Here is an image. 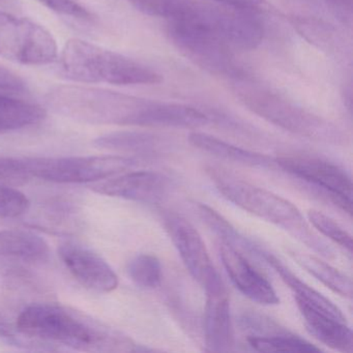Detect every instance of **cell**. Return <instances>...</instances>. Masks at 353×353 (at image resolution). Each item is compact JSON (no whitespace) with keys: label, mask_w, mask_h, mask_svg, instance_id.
Instances as JSON below:
<instances>
[{"label":"cell","mask_w":353,"mask_h":353,"mask_svg":"<svg viewBox=\"0 0 353 353\" xmlns=\"http://www.w3.org/2000/svg\"><path fill=\"white\" fill-rule=\"evenodd\" d=\"M59 256L74 278L90 290L108 293L119 286V276L102 257L81 245H63Z\"/></svg>","instance_id":"14"},{"label":"cell","mask_w":353,"mask_h":353,"mask_svg":"<svg viewBox=\"0 0 353 353\" xmlns=\"http://www.w3.org/2000/svg\"><path fill=\"white\" fill-rule=\"evenodd\" d=\"M46 241L30 231H0V256H14L30 260H44L48 256Z\"/></svg>","instance_id":"21"},{"label":"cell","mask_w":353,"mask_h":353,"mask_svg":"<svg viewBox=\"0 0 353 353\" xmlns=\"http://www.w3.org/2000/svg\"><path fill=\"white\" fill-rule=\"evenodd\" d=\"M295 301L307 332L316 340L334 350L343 353L352 352L353 334L347 320L334 317L303 301Z\"/></svg>","instance_id":"16"},{"label":"cell","mask_w":353,"mask_h":353,"mask_svg":"<svg viewBox=\"0 0 353 353\" xmlns=\"http://www.w3.org/2000/svg\"><path fill=\"white\" fill-rule=\"evenodd\" d=\"M163 223L188 272L204 286L218 272L201 235L192 223L175 212L164 214Z\"/></svg>","instance_id":"10"},{"label":"cell","mask_w":353,"mask_h":353,"mask_svg":"<svg viewBox=\"0 0 353 353\" xmlns=\"http://www.w3.org/2000/svg\"><path fill=\"white\" fill-rule=\"evenodd\" d=\"M206 293L204 336L208 351L228 352L234 347L230 297L219 272L204 285Z\"/></svg>","instance_id":"11"},{"label":"cell","mask_w":353,"mask_h":353,"mask_svg":"<svg viewBox=\"0 0 353 353\" xmlns=\"http://www.w3.org/2000/svg\"><path fill=\"white\" fill-rule=\"evenodd\" d=\"M45 7L59 15L73 19L90 21L92 20V13L81 5L78 0H38Z\"/></svg>","instance_id":"27"},{"label":"cell","mask_w":353,"mask_h":353,"mask_svg":"<svg viewBox=\"0 0 353 353\" xmlns=\"http://www.w3.org/2000/svg\"><path fill=\"white\" fill-rule=\"evenodd\" d=\"M257 256L263 259L281 276L283 282L292 291L295 301H303V303H307L315 309L321 310L334 317L347 320L343 312L330 299L301 280L296 274H293L291 270L282 263L278 257L272 255L270 252L264 251L261 248L258 250Z\"/></svg>","instance_id":"17"},{"label":"cell","mask_w":353,"mask_h":353,"mask_svg":"<svg viewBox=\"0 0 353 353\" xmlns=\"http://www.w3.org/2000/svg\"><path fill=\"white\" fill-rule=\"evenodd\" d=\"M94 145L102 150L137 156H156L167 148L158 135L146 132H115L94 140Z\"/></svg>","instance_id":"19"},{"label":"cell","mask_w":353,"mask_h":353,"mask_svg":"<svg viewBox=\"0 0 353 353\" xmlns=\"http://www.w3.org/2000/svg\"><path fill=\"white\" fill-rule=\"evenodd\" d=\"M231 81L239 100L268 123L307 139L334 144L343 141L344 137L336 125L310 112L266 84L243 72L231 78Z\"/></svg>","instance_id":"2"},{"label":"cell","mask_w":353,"mask_h":353,"mask_svg":"<svg viewBox=\"0 0 353 353\" xmlns=\"http://www.w3.org/2000/svg\"><path fill=\"white\" fill-rule=\"evenodd\" d=\"M57 55V41L46 28L0 11V57L21 65H44Z\"/></svg>","instance_id":"8"},{"label":"cell","mask_w":353,"mask_h":353,"mask_svg":"<svg viewBox=\"0 0 353 353\" xmlns=\"http://www.w3.org/2000/svg\"><path fill=\"white\" fill-rule=\"evenodd\" d=\"M274 164L289 174L323 190L347 214H352V181L350 175L334 163L307 154H285Z\"/></svg>","instance_id":"9"},{"label":"cell","mask_w":353,"mask_h":353,"mask_svg":"<svg viewBox=\"0 0 353 353\" xmlns=\"http://www.w3.org/2000/svg\"><path fill=\"white\" fill-rule=\"evenodd\" d=\"M45 117L46 112L38 104L0 92V133L37 125Z\"/></svg>","instance_id":"20"},{"label":"cell","mask_w":353,"mask_h":353,"mask_svg":"<svg viewBox=\"0 0 353 353\" xmlns=\"http://www.w3.org/2000/svg\"><path fill=\"white\" fill-rule=\"evenodd\" d=\"M128 274L137 286L143 289H157L162 283V265L152 254H140L131 260Z\"/></svg>","instance_id":"24"},{"label":"cell","mask_w":353,"mask_h":353,"mask_svg":"<svg viewBox=\"0 0 353 353\" xmlns=\"http://www.w3.org/2000/svg\"><path fill=\"white\" fill-rule=\"evenodd\" d=\"M26 90L23 80L11 70L0 65V92L8 94H21Z\"/></svg>","instance_id":"28"},{"label":"cell","mask_w":353,"mask_h":353,"mask_svg":"<svg viewBox=\"0 0 353 353\" xmlns=\"http://www.w3.org/2000/svg\"><path fill=\"white\" fill-rule=\"evenodd\" d=\"M206 172L219 193L231 203L288 231L318 253L325 256L332 254V250L312 232L299 208L289 200L243 181L223 169L208 167Z\"/></svg>","instance_id":"5"},{"label":"cell","mask_w":353,"mask_h":353,"mask_svg":"<svg viewBox=\"0 0 353 353\" xmlns=\"http://www.w3.org/2000/svg\"><path fill=\"white\" fill-rule=\"evenodd\" d=\"M24 162L28 177L59 183L104 181L137 165L136 159L123 156L24 159Z\"/></svg>","instance_id":"7"},{"label":"cell","mask_w":353,"mask_h":353,"mask_svg":"<svg viewBox=\"0 0 353 353\" xmlns=\"http://www.w3.org/2000/svg\"><path fill=\"white\" fill-rule=\"evenodd\" d=\"M170 189V179L154 171L123 172L113 179L101 181L92 190L102 195L132 201L156 204L162 201Z\"/></svg>","instance_id":"12"},{"label":"cell","mask_w":353,"mask_h":353,"mask_svg":"<svg viewBox=\"0 0 353 353\" xmlns=\"http://www.w3.org/2000/svg\"><path fill=\"white\" fill-rule=\"evenodd\" d=\"M16 330L28 338L57 343L76 350L100 352L143 351L129 336L61 305L36 303L17 319Z\"/></svg>","instance_id":"1"},{"label":"cell","mask_w":353,"mask_h":353,"mask_svg":"<svg viewBox=\"0 0 353 353\" xmlns=\"http://www.w3.org/2000/svg\"><path fill=\"white\" fill-rule=\"evenodd\" d=\"M219 251L223 265L239 292L259 305H274L280 303L270 281L248 261L241 251L223 241Z\"/></svg>","instance_id":"13"},{"label":"cell","mask_w":353,"mask_h":353,"mask_svg":"<svg viewBox=\"0 0 353 353\" xmlns=\"http://www.w3.org/2000/svg\"><path fill=\"white\" fill-rule=\"evenodd\" d=\"M290 255L303 270L323 283L330 290L343 297L350 299L352 296V282L348 276L315 256L296 251H291Z\"/></svg>","instance_id":"22"},{"label":"cell","mask_w":353,"mask_h":353,"mask_svg":"<svg viewBox=\"0 0 353 353\" xmlns=\"http://www.w3.org/2000/svg\"><path fill=\"white\" fill-rule=\"evenodd\" d=\"M330 11L344 24L350 26L352 22L353 0H325Z\"/></svg>","instance_id":"29"},{"label":"cell","mask_w":353,"mask_h":353,"mask_svg":"<svg viewBox=\"0 0 353 353\" xmlns=\"http://www.w3.org/2000/svg\"><path fill=\"white\" fill-rule=\"evenodd\" d=\"M307 216L314 228L317 229L324 236L328 237L330 241L338 243L340 247L344 248L348 253L351 254L353 245L350 233L347 232L330 216H326L319 210H310Z\"/></svg>","instance_id":"25"},{"label":"cell","mask_w":353,"mask_h":353,"mask_svg":"<svg viewBox=\"0 0 353 353\" xmlns=\"http://www.w3.org/2000/svg\"><path fill=\"white\" fill-rule=\"evenodd\" d=\"M55 111L78 121L92 123L145 127L154 100L138 98L104 88L59 85L46 96Z\"/></svg>","instance_id":"3"},{"label":"cell","mask_w":353,"mask_h":353,"mask_svg":"<svg viewBox=\"0 0 353 353\" xmlns=\"http://www.w3.org/2000/svg\"><path fill=\"white\" fill-rule=\"evenodd\" d=\"M241 325L250 330L248 343L259 352H320V348L293 332L281 327L260 314L247 313Z\"/></svg>","instance_id":"15"},{"label":"cell","mask_w":353,"mask_h":353,"mask_svg":"<svg viewBox=\"0 0 353 353\" xmlns=\"http://www.w3.org/2000/svg\"><path fill=\"white\" fill-rule=\"evenodd\" d=\"M212 1L254 14L262 11L265 6L264 0H212Z\"/></svg>","instance_id":"30"},{"label":"cell","mask_w":353,"mask_h":353,"mask_svg":"<svg viewBox=\"0 0 353 353\" xmlns=\"http://www.w3.org/2000/svg\"><path fill=\"white\" fill-rule=\"evenodd\" d=\"M189 141L194 148H198L201 152H208L216 158L245 165V166L268 168L276 165L274 159L270 157L245 150L206 133L193 132L190 134Z\"/></svg>","instance_id":"18"},{"label":"cell","mask_w":353,"mask_h":353,"mask_svg":"<svg viewBox=\"0 0 353 353\" xmlns=\"http://www.w3.org/2000/svg\"><path fill=\"white\" fill-rule=\"evenodd\" d=\"M167 36L185 59L204 71L230 79L241 73L234 50L208 28L192 22L167 21Z\"/></svg>","instance_id":"6"},{"label":"cell","mask_w":353,"mask_h":353,"mask_svg":"<svg viewBox=\"0 0 353 353\" xmlns=\"http://www.w3.org/2000/svg\"><path fill=\"white\" fill-rule=\"evenodd\" d=\"M59 67L67 79L81 83L152 85L162 81L161 74L148 65L80 39L65 43Z\"/></svg>","instance_id":"4"},{"label":"cell","mask_w":353,"mask_h":353,"mask_svg":"<svg viewBox=\"0 0 353 353\" xmlns=\"http://www.w3.org/2000/svg\"><path fill=\"white\" fill-rule=\"evenodd\" d=\"M197 212L200 219L205 223L208 228L212 229L221 239L223 243H228L232 245L235 249L241 252H248V253L257 255L258 245L253 241L245 239L243 235L237 231L226 219L223 218L219 212L212 210L206 204H198Z\"/></svg>","instance_id":"23"},{"label":"cell","mask_w":353,"mask_h":353,"mask_svg":"<svg viewBox=\"0 0 353 353\" xmlns=\"http://www.w3.org/2000/svg\"><path fill=\"white\" fill-rule=\"evenodd\" d=\"M30 200L22 192L0 183V216L16 218L28 212Z\"/></svg>","instance_id":"26"},{"label":"cell","mask_w":353,"mask_h":353,"mask_svg":"<svg viewBox=\"0 0 353 353\" xmlns=\"http://www.w3.org/2000/svg\"><path fill=\"white\" fill-rule=\"evenodd\" d=\"M16 0H0V7L3 6V7H12V6L15 5Z\"/></svg>","instance_id":"31"}]
</instances>
